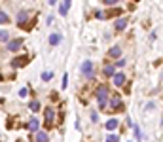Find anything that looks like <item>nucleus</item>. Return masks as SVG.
Returning a JSON list of instances; mask_svg holds the SVG:
<instances>
[{
	"label": "nucleus",
	"mask_w": 163,
	"mask_h": 142,
	"mask_svg": "<svg viewBox=\"0 0 163 142\" xmlns=\"http://www.w3.org/2000/svg\"><path fill=\"white\" fill-rule=\"evenodd\" d=\"M17 25L19 27H25V29H31L34 25V15H31V12H19Z\"/></svg>",
	"instance_id": "f257e3e1"
},
{
	"label": "nucleus",
	"mask_w": 163,
	"mask_h": 142,
	"mask_svg": "<svg viewBox=\"0 0 163 142\" xmlns=\"http://www.w3.org/2000/svg\"><path fill=\"white\" fill-rule=\"evenodd\" d=\"M95 95H97L99 106H101V108H104V106L108 104V87H106V85H99V87H97V91H95Z\"/></svg>",
	"instance_id": "f03ea898"
},
{
	"label": "nucleus",
	"mask_w": 163,
	"mask_h": 142,
	"mask_svg": "<svg viewBox=\"0 0 163 142\" xmlns=\"http://www.w3.org/2000/svg\"><path fill=\"white\" fill-rule=\"evenodd\" d=\"M53 121H55V110L51 106H46V110H44V123H46V127H53Z\"/></svg>",
	"instance_id": "7ed1b4c3"
},
{
	"label": "nucleus",
	"mask_w": 163,
	"mask_h": 142,
	"mask_svg": "<svg viewBox=\"0 0 163 142\" xmlns=\"http://www.w3.org/2000/svg\"><path fill=\"white\" fill-rule=\"evenodd\" d=\"M21 45H23V38H13V40H10V42H8V51L15 53V51H19V50H21Z\"/></svg>",
	"instance_id": "20e7f679"
},
{
	"label": "nucleus",
	"mask_w": 163,
	"mask_h": 142,
	"mask_svg": "<svg viewBox=\"0 0 163 142\" xmlns=\"http://www.w3.org/2000/svg\"><path fill=\"white\" fill-rule=\"evenodd\" d=\"M110 106H112V110H116V112H123V110H125V104L122 102L120 97H112V99H110Z\"/></svg>",
	"instance_id": "39448f33"
},
{
	"label": "nucleus",
	"mask_w": 163,
	"mask_h": 142,
	"mask_svg": "<svg viewBox=\"0 0 163 142\" xmlns=\"http://www.w3.org/2000/svg\"><path fill=\"white\" fill-rule=\"evenodd\" d=\"M82 72H84L85 78H93V63H91V61H84V64H82Z\"/></svg>",
	"instance_id": "423d86ee"
},
{
	"label": "nucleus",
	"mask_w": 163,
	"mask_h": 142,
	"mask_svg": "<svg viewBox=\"0 0 163 142\" xmlns=\"http://www.w3.org/2000/svg\"><path fill=\"white\" fill-rule=\"evenodd\" d=\"M112 78H114V85H116V87H122V85H123V83L127 82V76H125L123 72H118V74H114Z\"/></svg>",
	"instance_id": "0eeeda50"
},
{
	"label": "nucleus",
	"mask_w": 163,
	"mask_h": 142,
	"mask_svg": "<svg viewBox=\"0 0 163 142\" xmlns=\"http://www.w3.org/2000/svg\"><path fill=\"white\" fill-rule=\"evenodd\" d=\"M125 27H127V19H125V17H120V19H116V21H114V29L118 31V32L125 31Z\"/></svg>",
	"instance_id": "6e6552de"
},
{
	"label": "nucleus",
	"mask_w": 163,
	"mask_h": 142,
	"mask_svg": "<svg viewBox=\"0 0 163 142\" xmlns=\"http://www.w3.org/2000/svg\"><path fill=\"white\" fill-rule=\"evenodd\" d=\"M27 63H29L27 55H25V57H17V59H13V61H12V66H13V68H19V66H25Z\"/></svg>",
	"instance_id": "1a4fd4ad"
},
{
	"label": "nucleus",
	"mask_w": 163,
	"mask_h": 142,
	"mask_svg": "<svg viewBox=\"0 0 163 142\" xmlns=\"http://www.w3.org/2000/svg\"><path fill=\"white\" fill-rule=\"evenodd\" d=\"M25 127H27L29 131H38V127H40V121L36 120V117H32V120H29V121L25 123Z\"/></svg>",
	"instance_id": "9d476101"
},
{
	"label": "nucleus",
	"mask_w": 163,
	"mask_h": 142,
	"mask_svg": "<svg viewBox=\"0 0 163 142\" xmlns=\"http://www.w3.org/2000/svg\"><path fill=\"white\" fill-rule=\"evenodd\" d=\"M108 55H110L112 59H118V57L122 55V47H118V45H114V47H110V51H108Z\"/></svg>",
	"instance_id": "9b49d317"
},
{
	"label": "nucleus",
	"mask_w": 163,
	"mask_h": 142,
	"mask_svg": "<svg viewBox=\"0 0 163 142\" xmlns=\"http://www.w3.org/2000/svg\"><path fill=\"white\" fill-rule=\"evenodd\" d=\"M103 74H104V76H108V78H112V76L116 74V68H114L112 64H104V68H103Z\"/></svg>",
	"instance_id": "f8f14e48"
},
{
	"label": "nucleus",
	"mask_w": 163,
	"mask_h": 142,
	"mask_svg": "<svg viewBox=\"0 0 163 142\" xmlns=\"http://www.w3.org/2000/svg\"><path fill=\"white\" fill-rule=\"evenodd\" d=\"M118 123H120V121L112 117V120H108V121H106V125H104V127H106L108 131H116V129H118Z\"/></svg>",
	"instance_id": "ddd939ff"
},
{
	"label": "nucleus",
	"mask_w": 163,
	"mask_h": 142,
	"mask_svg": "<svg viewBox=\"0 0 163 142\" xmlns=\"http://www.w3.org/2000/svg\"><path fill=\"white\" fill-rule=\"evenodd\" d=\"M36 142H50V136H48V133L38 131V133H36Z\"/></svg>",
	"instance_id": "4468645a"
},
{
	"label": "nucleus",
	"mask_w": 163,
	"mask_h": 142,
	"mask_svg": "<svg viewBox=\"0 0 163 142\" xmlns=\"http://www.w3.org/2000/svg\"><path fill=\"white\" fill-rule=\"evenodd\" d=\"M6 23H10V15L0 10V25H6Z\"/></svg>",
	"instance_id": "2eb2a0df"
},
{
	"label": "nucleus",
	"mask_w": 163,
	"mask_h": 142,
	"mask_svg": "<svg viewBox=\"0 0 163 142\" xmlns=\"http://www.w3.org/2000/svg\"><path fill=\"white\" fill-rule=\"evenodd\" d=\"M112 15H122V10H120V8H116V10H108V12H104V19H106V17H112Z\"/></svg>",
	"instance_id": "dca6fc26"
},
{
	"label": "nucleus",
	"mask_w": 163,
	"mask_h": 142,
	"mask_svg": "<svg viewBox=\"0 0 163 142\" xmlns=\"http://www.w3.org/2000/svg\"><path fill=\"white\" fill-rule=\"evenodd\" d=\"M59 42H61V34H55V32H53V34L50 36V44H51V45H57Z\"/></svg>",
	"instance_id": "f3484780"
},
{
	"label": "nucleus",
	"mask_w": 163,
	"mask_h": 142,
	"mask_svg": "<svg viewBox=\"0 0 163 142\" xmlns=\"http://www.w3.org/2000/svg\"><path fill=\"white\" fill-rule=\"evenodd\" d=\"M29 108H31L32 112H38V110H40V102H38V101H31V102H29Z\"/></svg>",
	"instance_id": "a211bd4d"
},
{
	"label": "nucleus",
	"mask_w": 163,
	"mask_h": 142,
	"mask_svg": "<svg viewBox=\"0 0 163 142\" xmlns=\"http://www.w3.org/2000/svg\"><path fill=\"white\" fill-rule=\"evenodd\" d=\"M10 38V32L8 31H0V42H6Z\"/></svg>",
	"instance_id": "6ab92c4d"
},
{
	"label": "nucleus",
	"mask_w": 163,
	"mask_h": 142,
	"mask_svg": "<svg viewBox=\"0 0 163 142\" xmlns=\"http://www.w3.org/2000/svg\"><path fill=\"white\" fill-rule=\"evenodd\" d=\"M51 78H53V74H51V72H44V74H42V80H44V82H50Z\"/></svg>",
	"instance_id": "aec40b11"
},
{
	"label": "nucleus",
	"mask_w": 163,
	"mask_h": 142,
	"mask_svg": "<svg viewBox=\"0 0 163 142\" xmlns=\"http://www.w3.org/2000/svg\"><path fill=\"white\" fill-rule=\"evenodd\" d=\"M59 13H61V15H66V13H68V8H66L65 4H61V6H59Z\"/></svg>",
	"instance_id": "412c9836"
},
{
	"label": "nucleus",
	"mask_w": 163,
	"mask_h": 142,
	"mask_svg": "<svg viewBox=\"0 0 163 142\" xmlns=\"http://www.w3.org/2000/svg\"><path fill=\"white\" fill-rule=\"evenodd\" d=\"M103 2H104L106 6H116V4L120 2V0H103Z\"/></svg>",
	"instance_id": "4be33fe9"
},
{
	"label": "nucleus",
	"mask_w": 163,
	"mask_h": 142,
	"mask_svg": "<svg viewBox=\"0 0 163 142\" xmlns=\"http://www.w3.org/2000/svg\"><path fill=\"white\" fill-rule=\"evenodd\" d=\"M106 142H118V136H116V135H108L106 136Z\"/></svg>",
	"instance_id": "5701e85b"
},
{
	"label": "nucleus",
	"mask_w": 163,
	"mask_h": 142,
	"mask_svg": "<svg viewBox=\"0 0 163 142\" xmlns=\"http://www.w3.org/2000/svg\"><path fill=\"white\" fill-rule=\"evenodd\" d=\"M27 95H29V89H27V87H23V89L19 91V97H27Z\"/></svg>",
	"instance_id": "b1692460"
},
{
	"label": "nucleus",
	"mask_w": 163,
	"mask_h": 142,
	"mask_svg": "<svg viewBox=\"0 0 163 142\" xmlns=\"http://www.w3.org/2000/svg\"><path fill=\"white\" fill-rule=\"evenodd\" d=\"M91 120H93V121H97V120H99V117H97V112H91Z\"/></svg>",
	"instance_id": "393cba45"
},
{
	"label": "nucleus",
	"mask_w": 163,
	"mask_h": 142,
	"mask_svg": "<svg viewBox=\"0 0 163 142\" xmlns=\"http://www.w3.org/2000/svg\"><path fill=\"white\" fill-rule=\"evenodd\" d=\"M118 66H125V59H118Z\"/></svg>",
	"instance_id": "a878e982"
},
{
	"label": "nucleus",
	"mask_w": 163,
	"mask_h": 142,
	"mask_svg": "<svg viewBox=\"0 0 163 142\" xmlns=\"http://www.w3.org/2000/svg\"><path fill=\"white\" fill-rule=\"evenodd\" d=\"M63 4H65V6L68 8V6H70V4H72V0H65V2H63Z\"/></svg>",
	"instance_id": "bb28decb"
},
{
	"label": "nucleus",
	"mask_w": 163,
	"mask_h": 142,
	"mask_svg": "<svg viewBox=\"0 0 163 142\" xmlns=\"http://www.w3.org/2000/svg\"><path fill=\"white\" fill-rule=\"evenodd\" d=\"M48 2H50L51 6H55V4H57V0H48Z\"/></svg>",
	"instance_id": "cd10ccee"
}]
</instances>
